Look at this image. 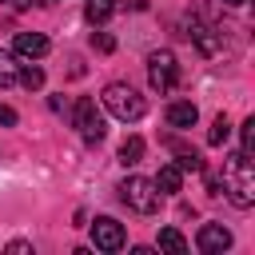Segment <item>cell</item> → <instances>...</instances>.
<instances>
[{
	"instance_id": "30bf717a",
	"label": "cell",
	"mask_w": 255,
	"mask_h": 255,
	"mask_svg": "<svg viewBox=\"0 0 255 255\" xmlns=\"http://www.w3.org/2000/svg\"><path fill=\"white\" fill-rule=\"evenodd\" d=\"M151 183H155V191H159V195H175V191H179V183H183V171H179L175 163H163V167H159V175H155Z\"/></svg>"
},
{
	"instance_id": "d6986e66",
	"label": "cell",
	"mask_w": 255,
	"mask_h": 255,
	"mask_svg": "<svg viewBox=\"0 0 255 255\" xmlns=\"http://www.w3.org/2000/svg\"><path fill=\"white\" fill-rule=\"evenodd\" d=\"M175 167H179V171H203V159H199L195 151H179V159H175Z\"/></svg>"
},
{
	"instance_id": "8fae6325",
	"label": "cell",
	"mask_w": 255,
	"mask_h": 255,
	"mask_svg": "<svg viewBox=\"0 0 255 255\" xmlns=\"http://www.w3.org/2000/svg\"><path fill=\"white\" fill-rule=\"evenodd\" d=\"M211 32H215V28H207L203 20H191V40L199 44V52H203V56H215V52H219V40H215Z\"/></svg>"
},
{
	"instance_id": "3957f363",
	"label": "cell",
	"mask_w": 255,
	"mask_h": 255,
	"mask_svg": "<svg viewBox=\"0 0 255 255\" xmlns=\"http://www.w3.org/2000/svg\"><path fill=\"white\" fill-rule=\"evenodd\" d=\"M120 199H124L131 211H139V215H151V211L159 207V191H155V183L143 179V175H128V179L120 183Z\"/></svg>"
},
{
	"instance_id": "5bb4252c",
	"label": "cell",
	"mask_w": 255,
	"mask_h": 255,
	"mask_svg": "<svg viewBox=\"0 0 255 255\" xmlns=\"http://www.w3.org/2000/svg\"><path fill=\"white\" fill-rule=\"evenodd\" d=\"M112 12H116V0H84V16H88V24H104Z\"/></svg>"
},
{
	"instance_id": "8992f818",
	"label": "cell",
	"mask_w": 255,
	"mask_h": 255,
	"mask_svg": "<svg viewBox=\"0 0 255 255\" xmlns=\"http://www.w3.org/2000/svg\"><path fill=\"white\" fill-rule=\"evenodd\" d=\"M92 243H96L100 251H120V247H124V223L100 215V219L92 223Z\"/></svg>"
},
{
	"instance_id": "ffe728a7",
	"label": "cell",
	"mask_w": 255,
	"mask_h": 255,
	"mask_svg": "<svg viewBox=\"0 0 255 255\" xmlns=\"http://www.w3.org/2000/svg\"><path fill=\"white\" fill-rule=\"evenodd\" d=\"M92 48H100V52H112V48H116V40H112L108 32H100V36H92Z\"/></svg>"
},
{
	"instance_id": "ac0fdd59",
	"label": "cell",
	"mask_w": 255,
	"mask_h": 255,
	"mask_svg": "<svg viewBox=\"0 0 255 255\" xmlns=\"http://www.w3.org/2000/svg\"><path fill=\"white\" fill-rule=\"evenodd\" d=\"M239 135H243V155H255V116L251 120H243V128H239Z\"/></svg>"
},
{
	"instance_id": "44dd1931",
	"label": "cell",
	"mask_w": 255,
	"mask_h": 255,
	"mask_svg": "<svg viewBox=\"0 0 255 255\" xmlns=\"http://www.w3.org/2000/svg\"><path fill=\"white\" fill-rule=\"evenodd\" d=\"M8 251H12V255H28V251H32V243H24V239H16V243H8Z\"/></svg>"
},
{
	"instance_id": "6da1fadb",
	"label": "cell",
	"mask_w": 255,
	"mask_h": 255,
	"mask_svg": "<svg viewBox=\"0 0 255 255\" xmlns=\"http://www.w3.org/2000/svg\"><path fill=\"white\" fill-rule=\"evenodd\" d=\"M223 191L235 207H251L255 203V159L235 151L223 159Z\"/></svg>"
},
{
	"instance_id": "9c48e42d",
	"label": "cell",
	"mask_w": 255,
	"mask_h": 255,
	"mask_svg": "<svg viewBox=\"0 0 255 255\" xmlns=\"http://www.w3.org/2000/svg\"><path fill=\"white\" fill-rule=\"evenodd\" d=\"M195 120H199V108L191 104V100H175V104H167V124L171 128H195Z\"/></svg>"
},
{
	"instance_id": "277c9868",
	"label": "cell",
	"mask_w": 255,
	"mask_h": 255,
	"mask_svg": "<svg viewBox=\"0 0 255 255\" xmlns=\"http://www.w3.org/2000/svg\"><path fill=\"white\" fill-rule=\"evenodd\" d=\"M147 80H151V88H155V92H171V88L179 84V64H175V52H167V48L151 52V56H147Z\"/></svg>"
},
{
	"instance_id": "ba28073f",
	"label": "cell",
	"mask_w": 255,
	"mask_h": 255,
	"mask_svg": "<svg viewBox=\"0 0 255 255\" xmlns=\"http://www.w3.org/2000/svg\"><path fill=\"white\" fill-rule=\"evenodd\" d=\"M48 36H40V32H16V40H12V52L16 56H24V60H40V56H48Z\"/></svg>"
},
{
	"instance_id": "52a82bcc",
	"label": "cell",
	"mask_w": 255,
	"mask_h": 255,
	"mask_svg": "<svg viewBox=\"0 0 255 255\" xmlns=\"http://www.w3.org/2000/svg\"><path fill=\"white\" fill-rule=\"evenodd\" d=\"M195 247H199L203 255H219V251L231 247V231H227L223 223H203L199 235H195Z\"/></svg>"
},
{
	"instance_id": "9a60e30c",
	"label": "cell",
	"mask_w": 255,
	"mask_h": 255,
	"mask_svg": "<svg viewBox=\"0 0 255 255\" xmlns=\"http://www.w3.org/2000/svg\"><path fill=\"white\" fill-rule=\"evenodd\" d=\"M16 76H20V60H16V52H4V48H0V88H12Z\"/></svg>"
},
{
	"instance_id": "4fadbf2b",
	"label": "cell",
	"mask_w": 255,
	"mask_h": 255,
	"mask_svg": "<svg viewBox=\"0 0 255 255\" xmlns=\"http://www.w3.org/2000/svg\"><path fill=\"white\" fill-rule=\"evenodd\" d=\"M139 159H143V139H139V135H128V139L120 143V163H124V167H135Z\"/></svg>"
},
{
	"instance_id": "7402d4cb",
	"label": "cell",
	"mask_w": 255,
	"mask_h": 255,
	"mask_svg": "<svg viewBox=\"0 0 255 255\" xmlns=\"http://www.w3.org/2000/svg\"><path fill=\"white\" fill-rule=\"evenodd\" d=\"M0 124H8V128L16 124V112H12V108H4V104H0Z\"/></svg>"
},
{
	"instance_id": "603a6c76",
	"label": "cell",
	"mask_w": 255,
	"mask_h": 255,
	"mask_svg": "<svg viewBox=\"0 0 255 255\" xmlns=\"http://www.w3.org/2000/svg\"><path fill=\"white\" fill-rule=\"evenodd\" d=\"M8 4H16V8H32V4H44V0H8Z\"/></svg>"
},
{
	"instance_id": "7c38bea8",
	"label": "cell",
	"mask_w": 255,
	"mask_h": 255,
	"mask_svg": "<svg viewBox=\"0 0 255 255\" xmlns=\"http://www.w3.org/2000/svg\"><path fill=\"white\" fill-rule=\"evenodd\" d=\"M155 243H159V251H171V255H183V251H187V239H183L175 227H159Z\"/></svg>"
},
{
	"instance_id": "2e32d148",
	"label": "cell",
	"mask_w": 255,
	"mask_h": 255,
	"mask_svg": "<svg viewBox=\"0 0 255 255\" xmlns=\"http://www.w3.org/2000/svg\"><path fill=\"white\" fill-rule=\"evenodd\" d=\"M16 84H24L28 92H40V88H44V68H36V64H20Z\"/></svg>"
},
{
	"instance_id": "e0dca14e",
	"label": "cell",
	"mask_w": 255,
	"mask_h": 255,
	"mask_svg": "<svg viewBox=\"0 0 255 255\" xmlns=\"http://www.w3.org/2000/svg\"><path fill=\"white\" fill-rule=\"evenodd\" d=\"M227 135H231V124H227V116L219 112V116H215V124H211V131H207V143H211V147H219Z\"/></svg>"
},
{
	"instance_id": "5b68a950",
	"label": "cell",
	"mask_w": 255,
	"mask_h": 255,
	"mask_svg": "<svg viewBox=\"0 0 255 255\" xmlns=\"http://www.w3.org/2000/svg\"><path fill=\"white\" fill-rule=\"evenodd\" d=\"M72 124H76V131H80L88 143H100V139H104V116H100V108H96L92 96H80V100H76Z\"/></svg>"
},
{
	"instance_id": "7a4b0ae2",
	"label": "cell",
	"mask_w": 255,
	"mask_h": 255,
	"mask_svg": "<svg viewBox=\"0 0 255 255\" xmlns=\"http://www.w3.org/2000/svg\"><path fill=\"white\" fill-rule=\"evenodd\" d=\"M104 108H108L116 120H124V124H135V120H143V112H147L143 96H139L131 84H108V88H104Z\"/></svg>"
},
{
	"instance_id": "cb8c5ba5",
	"label": "cell",
	"mask_w": 255,
	"mask_h": 255,
	"mask_svg": "<svg viewBox=\"0 0 255 255\" xmlns=\"http://www.w3.org/2000/svg\"><path fill=\"white\" fill-rule=\"evenodd\" d=\"M223 4H231V8H243V4H247V0H223Z\"/></svg>"
}]
</instances>
